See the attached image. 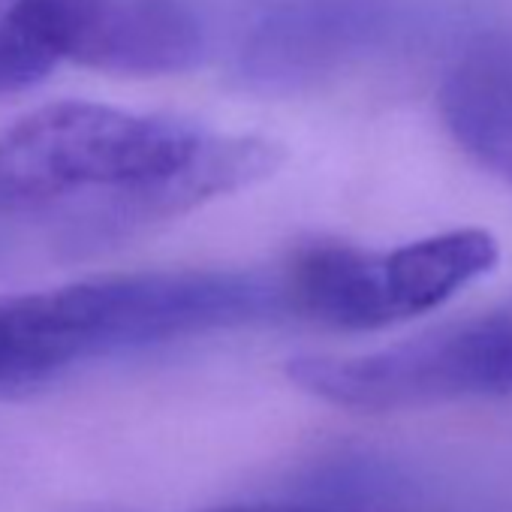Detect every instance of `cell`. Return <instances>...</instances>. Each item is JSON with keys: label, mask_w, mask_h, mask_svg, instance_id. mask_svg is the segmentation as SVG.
<instances>
[{"label": "cell", "mask_w": 512, "mask_h": 512, "mask_svg": "<svg viewBox=\"0 0 512 512\" xmlns=\"http://www.w3.org/2000/svg\"><path fill=\"white\" fill-rule=\"evenodd\" d=\"M278 163L281 148L256 136L64 100L0 136V208L97 196L88 220L112 238L250 187Z\"/></svg>", "instance_id": "cell-1"}, {"label": "cell", "mask_w": 512, "mask_h": 512, "mask_svg": "<svg viewBox=\"0 0 512 512\" xmlns=\"http://www.w3.org/2000/svg\"><path fill=\"white\" fill-rule=\"evenodd\" d=\"M287 311L281 278L139 272L0 299V392H25L79 362L250 326Z\"/></svg>", "instance_id": "cell-2"}, {"label": "cell", "mask_w": 512, "mask_h": 512, "mask_svg": "<svg viewBox=\"0 0 512 512\" xmlns=\"http://www.w3.org/2000/svg\"><path fill=\"white\" fill-rule=\"evenodd\" d=\"M287 374L302 392L359 413L503 398L512 395V314L443 326L365 356H302Z\"/></svg>", "instance_id": "cell-3"}, {"label": "cell", "mask_w": 512, "mask_h": 512, "mask_svg": "<svg viewBox=\"0 0 512 512\" xmlns=\"http://www.w3.org/2000/svg\"><path fill=\"white\" fill-rule=\"evenodd\" d=\"M0 22L52 64L118 76L184 73L208 46L181 0H13Z\"/></svg>", "instance_id": "cell-4"}, {"label": "cell", "mask_w": 512, "mask_h": 512, "mask_svg": "<svg viewBox=\"0 0 512 512\" xmlns=\"http://www.w3.org/2000/svg\"><path fill=\"white\" fill-rule=\"evenodd\" d=\"M386 28L383 0H272L241 43V76L263 91H296L359 58Z\"/></svg>", "instance_id": "cell-5"}, {"label": "cell", "mask_w": 512, "mask_h": 512, "mask_svg": "<svg viewBox=\"0 0 512 512\" xmlns=\"http://www.w3.org/2000/svg\"><path fill=\"white\" fill-rule=\"evenodd\" d=\"M287 311L314 323L368 332L395 323L383 253L344 241H311L299 247L281 275Z\"/></svg>", "instance_id": "cell-6"}, {"label": "cell", "mask_w": 512, "mask_h": 512, "mask_svg": "<svg viewBox=\"0 0 512 512\" xmlns=\"http://www.w3.org/2000/svg\"><path fill=\"white\" fill-rule=\"evenodd\" d=\"M440 112L470 157L512 181V37L479 40L452 64Z\"/></svg>", "instance_id": "cell-7"}, {"label": "cell", "mask_w": 512, "mask_h": 512, "mask_svg": "<svg viewBox=\"0 0 512 512\" xmlns=\"http://www.w3.org/2000/svg\"><path fill=\"white\" fill-rule=\"evenodd\" d=\"M497 263V241L482 229H452L383 253L386 293L395 323L428 314L485 278Z\"/></svg>", "instance_id": "cell-8"}, {"label": "cell", "mask_w": 512, "mask_h": 512, "mask_svg": "<svg viewBox=\"0 0 512 512\" xmlns=\"http://www.w3.org/2000/svg\"><path fill=\"white\" fill-rule=\"evenodd\" d=\"M55 64L22 43L4 22H0V94H13L37 85Z\"/></svg>", "instance_id": "cell-9"}, {"label": "cell", "mask_w": 512, "mask_h": 512, "mask_svg": "<svg viewBox=\"0 0 512 512\" xmlns=\"http://www.w3.org/2000/svg\"><path fill=\"white\" fill-rule=\"evenodd\" d=\"M205 512H353L341 506H326V503H284V500H266V503H229V506H214Z\"/></svg>", "instance_id": "cell-10"}]
</instances>
